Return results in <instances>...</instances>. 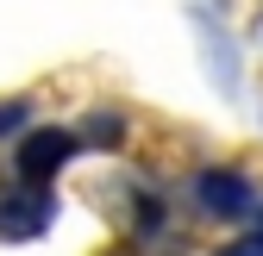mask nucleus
I'll return each instance as SVG.
<instances>
[{
  "label": "nucleus",
  "mask_w": 263,
  "mask_h": 256,
  "mask_svg": "<svg viewBox=\"0 0 263 256\" xmlns=\"http://www.w3.org/2000/svg\"><path fill=\"white\" fill-rule=\"evenodd\" d=\"M257 244H263V212H257Z\"/></svg>",
  "instance_id": "obj_7"
},
{
  "label": "nucleus",
  "mask_w": 263,
  "mask_h": 256,
  "mask_svg": "<svg viewBox=\"0 0 263 256\" xmlns=\"http://www.w3.org/2000/svg\"><path fill=\"white\" fill-rule=\"evenodd\" d=\"M194 206L213 212V219L251 212V175H238V169H201L194 175Z\"/></svg>",
  "instance_id": "obj_1"
},
{
  "label": "nucleus",
  "mask_w": 263,
  "mask_h": 256,
  "mask_svg": "<svg viewBox=\"0 0 263 256\" xmlns=\"http://www.w3.org/2000/svg\"><path fill=\"white\" fill-rule=\"evenodd\" d=\"M119 132H125V119H119V113H94V119L82 125V138H88V144H119Z\"/></svg>",
  "instance_id": "obj_5"
},
{
  "label": "nucleus",
  "mask_w": 263,
  "mask_h": 256,
  "mask_svg": "<svg viewBox=\"0 0 263 256\" xmlns=\"http://www.w3.org/2000/svg\"><path fill=\"white\" fill-rule=\"evenodd\" d=\"M31 132V100H0V138H25Z\"/></svg>",
  "instance_id": "obj_4"
},
{
  "label": "nucleus",
  "mask_w": 263,
  "mask_h": 256,
  "mask_svg": "<svg viewBox=\"0 0 263 256\" xmlns=\"http://www.w3.org/2000/svg\"><path fill=\"white\" fill-rule=\"evenodd\" d=\"M76 156V138L69 132H25V144H19V181H31V187H44L63 163Z\"/></svg>",
  "instance_id": "obj_2"
},
{
  "label": "nucleus",
  "mask_w": 263,
  "mask_h": 256,
  "mask_svg": "<svg viewBox=\"0 0 263 256\" xmlns=\"http://www.w3.org/2000/svg\"><path fill=\"white\" fill-rule=\"evenodd\" d=\"M219 256H263V244H257V238H245V244H226Z\"/></svg>",
  "instance_id": "obj_6"
},
{
  "label": "nucleus",
  "mask_w": 263,
  "mask_h": 256,
  "mask_svg": "<svg viewBox=\"0 0 263 256\" xmlns=\"http://www.w3.org/2000/svg\"><path fill=\"white\" fill-rule=\"evenodd\" d=\"M50 225V194L44 187H19V194H7L0 200V238H38Z\"/></svg>",
  "instance_id": "obj_3"
}]
</instances>
